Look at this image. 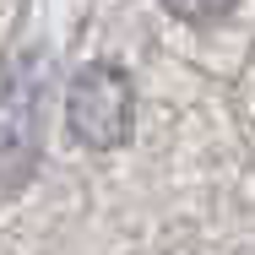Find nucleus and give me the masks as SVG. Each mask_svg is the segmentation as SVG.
I'll list each match as a JSON object with an SVG mask.
<instances>
[{"label": "nucleus", "mask_w": 255, "mask_h": 255, "mask_svg": "<svg viewBox=\"0 0 255 255\" xmlns=\"http://www.w3.org/2000/svg\"><path fill=\"white\" fill-rule=\"evenodd\" d=\"M136 120V87L114 60H87L71 87H65V125L87 152H114L125 147Z\"/></svg>", "instance_id": "f257e3e1"}, {"label": "nucleus", "mask_w": 255, "mask_h": 255, "mask_svg": "<svg viewBox=\"0 0 255 255\" xmlns=\"http://www.w3.org/2000/svg\"><path fill=\"white\" fill-rule=\"evenodd\" d=\"M38 163V93L27 76L0 82V190L22 185Z\"/></svg>", "instance_id": "f03ea898"}, {"label": "nucleus", "mask_w": 255, "mask_h": 255, "mask_svg": "<svg viewBox=\"0 0 255 255\" xmlns=\"http://www.w3.org/2000/svg\"><path fill=\"white\" fill-rule=\"evenodd\" d=\"M163 11L179 16V22H217V16L234 11V0H163Z\"/></svg>", "instance_id": "7ed1b4c3"}]
</instances>
